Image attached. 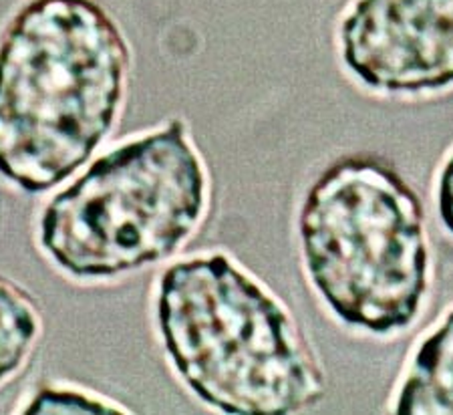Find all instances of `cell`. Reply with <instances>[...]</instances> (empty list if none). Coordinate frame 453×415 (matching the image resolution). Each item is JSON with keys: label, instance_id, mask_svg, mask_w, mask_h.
<instances>
[{"label": "cell", "instance_id": "9c48e42d", "mask_svg": "<svg viewBox=\"0 0 453 415\" xmlns=\"http://www.w3.org/2000/svg\"><path fill=\"white\" fill-rule=\"evenodd\" d=\"M437 206H440L443 224L453 232V154L441 170L440 186H437Z\"/></svg>", "mask_w": 453, "mask_h": 415}, {"label": "cell", "instance_id": "7a4b0ae2", "mask_svg": "<svg viewBox=\"0 0 453 415\" xmlns=\"http://www.w3.org/2000/svg\"><path fill=\"white\" fill-rule=\"evenodd\" d=\"M156 319L188 389L232 415H290L325 397V371L279 296L222 252L162 274Z\"/></svg>", "mask_w": 453, "mask_h": 415}, {"label": "cell", "instance_id": "52a82bcc", "mask_svg": "<svg viewBox=\"0 0 453 415\" xmlns=\"http://www.w3.org/2000/svg\"><path fill=\"white\" fill-rule=\"evenodd\" d=\"M41 334L39 303L23 287L0 279V383L25 367Z\"/></svg>", "mask_w": 453, "mask_h": 415}, {"label": "cell", "instance_id": "6da1fadb", "mask_svg": "<svg viewBox=\"0 0 453 415\" xmlns=\"http://www.w3.org/2000/svg\"><path fill=\"white\" fill-rule=\"evenodd\" d=\"M129 71L99 0H28L0 36V173L27 194L69 180L113 131Z\"/></svg>", "mask_w": 453, "mask_h": 415}, {"label": "cell", "instance_id": "5b68a950", "mask_svg": "<svg viewBox=\"0 0 453 415\" xmlns=\"http://www.w3.org/2000/svg\"><path fill=\"white\" fill-rule=\"evenodd\" d=\"M339 39L349 71L375 91L453 83V0H353Z\"/></svg>", "mask_w": 453, "mask_h": 415}, {"label": "cell", "instance_id": "277c9868", "mask_svg": "<svg viewBox=\"0 0 453 415\" xmlns=\"http://www.w3.org/2000/svg\"><path fill=\"white\" fill-rule=\"evenodd\" d=\"M298 232L314 288L347 325L387 334L418 317L429 279L423 206L393 167L334 162L306 192Z\"/></svg>", "mask_w": 453, "mask_h": 415}, {"label": "cell", "instance_id": "8992f818", "mask_svg": "<svg viewBox=\"0 0 453 415\" xmlns=\"http://www.w3.org/2000/svg\"><path fill=\"white\" fill-rule=\"evenodd\" d=\"M401 415H453V311L423 341L399 388Z\"/></svg>", "mask_w": 453, "mask_h": 415}, {"label": "cell", "instance_id": "3957f363", "mask_svg": "<svg viewBox=\"0 0 453 415\" xmlns=\"http://www.w3.org/2000/svg\"><path fill=\"white\" fill-rule=\"evenodd\" d=\"M210 208V176L188 126L123 142L53 196L39 246L77 281H109L173 257Z\"/></svg>", "mask_w": 453, "mask_h": 415}, {"label": "cell", "instance_id": "ba28073f", "mask_svg": "<svg viewBox=\"0 0 453 415\" xmlns=\"http://www.w3.org/2000/svg\"><path fill=\"white\" fill-rule=\"evenodd\" d=\"M23 413H129V410L89 391L65 385H42L28 399Z\"/></svg>", "mask_w": 453, "mask_h": 415}]
</instances>
